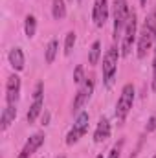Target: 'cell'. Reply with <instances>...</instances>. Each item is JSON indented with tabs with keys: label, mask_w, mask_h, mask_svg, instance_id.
I'll use <instances>...</instances> for the list:
<instances>
[{
	"label": "cell",
	"mask_w": 156,
	"mask_h": 158,
	"mask_svg": "<svg viewBox=\"0 0 156 158\" xmlns=\"http://www.w3.org/2000/svg\"><path fill=\"white\" fill-rule=\"evenodd\" d=\"M156 42V9L151 11L140 30V35L136 40V48H138V59H145L147 52L153 48Z\"/></svg>",
	"instance_id": "obj_1"
},
{
	"label": "cell",
	"mask_w": 156,
	"mask_h": 158,
	"mask_svg": "<svg viewBox=\"0 0 156 158\" xmlns=\"http://www.w3.org/2000/svg\"><path fill=\"white\" fill-rule=\"evenodd\" d=\"M134 98H136V90H134L132 83H127V85L121 88V94H119L117 103H116L117 121H125V118L129 116V112L132 110V105H134Z\"/></svg>",
	"instance_id": "obj_2"
},
{
	"label": "cell",
	"mask_w": 156,
	"mask_h": 158,
	"mask_svg": "<svg viewBox=\"0 0 156 158\" xmlns=\"http://www.w3.org/2000/svg\"><path fill=\"white\" fill-rule=\"evenodd\" d=\"M119 55H121V53L117 52V46H110V48L107 50V53L103 55V81H105L107 86H112V85H114Z\"/></svg>",
	"instance_id": "obj_3"
},
{
	"label": "cell",
	"mask_w": 156,
	"mask_h": 158,
	"mask_svg": "<svg viewBox=\"0 0 156 158\" xmlns=\"http://www.w3.org/2000/svg\"><path fill=\"white\" fill-rule=\"evenodd\" d=\"M136 40H138V22H136V13L130 11V17L127 20V26L121 35V55L123 57H127L132 52V46Z\"/></svg>",
	"instance_id": "obj_4"
},
{
	"label": "cell",
	"mask_w": 156,
	"mask_h": 158,
	"mask_svg": "<svg viewBox=\"0 0 156 158\" xmlns=\"http://www.w3.org/2000/svg\"><path fill=\"white\" fill-rule=\"evenodd\" d=\"M129 17H130V9L127 0H114V40L123 35Z\"/></svg>",
	"instance_id": "obj_5"
},
{
	"label": "cell",
	"mask_w": 156,
	"mask_h": 158,
	"mask_svg": "<svg viewBox=\"0 0 156 158\" xmlns=\"http://www.w3.org/2000/svg\"><path fill=\"white\" fill-rule=\"evenodd\" d=\"M88 112L86 110H81L77 114V118H76V123H74V127L70 129V132L66 134V145H74V143H77L79 140L86 134V131H88Z\"/></svg>",
	"instance_id": "obj_6"
},
{
	"label": "cell",
	"mask_w": 156,
	"mask_h": 158,
	"mask_svg": "<svg viewBox=\"0 0 156 158\" xmlns=\"http://www.w3.org/2000/svg\"><path fill=\"white\" fill-rule=\"evenodd\" d=\"M92 92H94V79L86 77L83 85H79V90H77V94H76V98H74V105H72V110L74 112H81V109L90 99Z\"/></svg>",
	"instance_id": "obj_7"
},
{
	"label": "cell",
	"mask_w": 156,
	"mask_h": 158,
	"mask_svg": "<svg viewBox=\"0 0 156 158\" xmlns=\"http://www.w3.org/2000/svg\"><path fill=\"white\" fill-rule=\"evenodd\" d=\"M42 92H44V85L42 83H37L35 90H33V103L30 105V110L26 114V119L28 123H35V119L39 118V114L44 109V99H42Z\"/></svg>",
	"instance_id": "obj_8"
},
{
	"label": "cell",
	"mask_w": 156,
	"mask_h": 158,
	"mask_svg": "<svg viewBox=\"0 0 156 158\" xmlns=\"http://www.w3.org/2000/svg\"><path fill=\"white\" fill-rule=\"evenodd\" d=\"M20 77L17 74L9 76L6 81V103L7 105H17L18 103V98H20Z\"/></svg>",
	"instance_id": "obj_9"
},
{
	"label": "cell",
	"mask_w": 156,
	"mask_h": 158,
	"mask_svg": "<svg viewBox=\"0 0 156 158\" xmlns=\"http://www.w3.org/2000/svg\"><path fill=\"white\" fill-rule=\"evenodd\" d=\"M92 19L97 28H103L109 20V0H96L92 7Z\"/></svg>",
	"instance_id": "obj_10"
},
{
	"label": "cell",
	"mask_w": 156,
	"mask_h": 158,
	"mask_svg": "<svg viewBox=\"0 0 156 158\" xmlns=\"http://www.w3.org/2000/svg\"><path fill=\"white\" fill-rule=\"evenodd\" d=\"M44 140H46L44 132H35L33 136H30V138H28V142L24 143L22 151L18 153V156H17V158H31V156H33V153H35L40 145L44 143Z\"/></svg>",
	"instance_id": "obj_11"
},
{
	"label": "cell",
	"mask_w": 156,
	"mask_h": 158,
	"mask_svg": "<svg viewBox=\"0 0 156 158\" xmlns=\"http://www.w3.org/2000/svg\"><path fill=\"white\" fill-rule=\"evenodd\" d=\"M110 131H112V127H110L109 118H105V116L99 118L97 127H96V131H94V142H96V143H103L105 140L110 138Z\"/></svg>",
	"instance_id": "obj_12"
},
{
	"label": "cell",
	"mask_w": 156,
	"mask_h": 158,
	"mask_svg": "<svg viewBox=\"0 0 156 158\" xmlns=\"http://www.w3.org/2000/svg\"><path fill=\"white\" fill-rule=\"evenodd\" d=\"M7 59H9V64H11V68H13L15 72H22V70H24L26 57H24L22 48H18V46H17V48H11V50H9Z\"/></svg>",
	"instance_id": "obj_13"
},
{
	"label": "cell",
	"mask_w": 156,
	"mask_h": 158,
	"mask_svg": "<svg viewBox=\"0 0 156 158\" xmlns=\"http://www.w3.org/2000/svg\"><path fill=\"white\" fill-rule=\"evenodd\" d=\"M15 118H17V105H6L2 110V118H0V129L7 131L9 125L15 121Z\"/></svg>",
	"instance_id": "obj_14"
},
{
	"label": "cell",
	"mask_w": 156,
	"mask_h": 158,
	"mask_svg": "<svg viewBox=\"0 0 156 158\" xmlns=\"http://www.w3.org/2000/svg\"><path fill=\"white\" fill-rule=\"evenodd\" d=\"M57 52H59V40L51 39L50 42H48V46H46V53H44V59H46V63H48V64H51V63L55 61Z\"/></svg>",
	"instance_id": "obj_15"
},
{
	"label": "cell",
	"mask_w": 156,
	"mask_h": 158,
	"mask_svg": "<svg viewBox=\"0 0 156 158\" xmlns=\"http://www.w3.org/2000/svg\"><path fill=\"white\" fill-rule=\"evenodd\" d=\"M51 15L55 20H63L66 17V4L64 0H53L51 4Z\"/></svg>",
	"instance_id": "obj_16"
},
{
	"label": "cell",
	"mask_w": 156,
	"mask_h": 158,
	"mask_svg": "<svg viewBox=\"0 0 156 158\" xmlns=\"http://www.w3.org/2000/svg\"><path fill=\"white\" fill-rule=\"evenodd\" d=\"M101 59V42L99 40H94V44L90 46V52H88V63L92 66H96Z\"/></svg>",
	"instance_id": "obj_17"
},
{
	"label": "cell",
	"mask_w": 156,
	"mask_h": 158,
	"mask_svg": "<svg viewBox=\"0 0 156 158\" xmlns=\"http://www.w3.org/2000/svg\"><path fill=\"white\" fill-rule=\"evenodd\" d=\"M24 33L28 35V39L35 37V33H37V19H35V15H28L26 17V20H24Z\"/></svg>",
	"instance_id": "obj_18"
},
{
	"label": "cell",
	"mask_w": 156,
	"mask_h": 158,
	"mask_svg": "<svg viewBox=\"0 0 156 158\" xmlns=\"http://www.w3.org/2000/svg\"><path fill=\"white\" fill-rule=\"evenodd\" d=\"M76 40H77V35L76 31H68L66 33V39H64V55H70L74 46H76Z\"/></svg>",
	"instance_id": "obj_19"
},
{
	"label": "cell",
	"mask_w": 156,
	"mask_h": 158,
	"mask_svg": "<svg viewBox=\"0 0 156 158\" xmlns=\"http://www.w3.org/2000/svg\"><path fill=\"white\" fill-rule=\"evenodd\" d=\"M84 68H83V64H79L76 66V70H74V83L76 85H83L84 83Z\"/></svg>",
	"instance_id": "obj_20"
},
{
	"label": "cell",
	"mask_w": 156,
	"mask_h": 158,
	"mask_svg": "<svg viewBox=\"0 0 156 158\" xmlns=\"http://www.w3.org/2000/svg\"><path fill=\"white\" fill-rule=\"evenodd\" d=\"M119 153H121V143H116V145L110 149V153H109L107 158H119Z\"/></svg>",
	"instance_id": "obj_21"
},
{
	"label": "cell",
	"mask_w": 156,
	"mask_h": 158,
	"mask_svg": "<svg viewBox=\"0 0 156 158\" xmlns=\"http://www.w3.org/2000/svg\"><path fill=\"white\" fill-rule=\"evenodd\" d=\"M151 86L156 92V46H154V57H153V83H151Z\"/></svg>",
	"instance_id": "obj_22"
},
{
	"label": "cell",
	"mask_w": 156,
	"mask_h": 158,
	"mask_svg": "<svg viewBox=\"0 0 156 158\" xmlns=\"http://www.w3.org/2000/svg\"><path fill=\"white\" fill-rule=\"evenodd\" d=\"M156 129V116H151L149 118V123H147V127H145V132L149 134V132H153Z\"/></svg>",
	"instance_id": "obj_23"
},
{
	"label": "cell",
	"mask_w": 156,
	"mask_h": 158,
	"mask_svg": "<svg viewBox=\"0 0 156 158\" xmlns=\"http://www.w3.org/2000/svg\"><path fill=\"white\" fill-rule=\"evenodd\" d=\"M48 121H50V114L44 112V116H42V125H48Z\"/></svg>",
	"instance_id": "obj_24"
},
{
	"label": "cell",
	"mask_w": 156,
	"mask_h": 158,
	"mask_svg": "<svg viewBox=\"0 0 156 158\" xmlns=\"http://www.w3.org/2000/svg\"><path fill=\"white\" fill-rule=\"evenodd\" d=\"M96 158H103V155H97V156H96Z\"/></svg>",
	"instance_id": "obj_25"
},
{
	"label": "cell",
	"mask_w": 156,
	"mask_h": 158,
	"mask_svg": "<svg viewBox=\"0 0 156 158\" xmlns=\"http://www.w3.org/2000/svg\"><path fill=\"white\" fill-rule=\"evenodd\" d=\"M142 6H145V0H142Z\"/></svg>",
	"instance_id": "obj_26"
},
{
	"label": "cell",
	"mask_w": 156,
	"mask_h": 158,
	"mask_svg": "<svg viewBox=\"0 0 156 158\" xmlns=\"http://www.w3.org/2000/svg\"><path fill=\"white\" fill-rule=\"evenodd\" d=\"M57 158H66V156H57Z\"/></svg>",
	"instance_id": "obj_27"
},
{
	"label": "cell",
	"mask_w": 156,
	"mask_h": 158,
	"mask_svg": "<svg viewBox=\"0 0 156 158\" xmlns=\"http://www.w3.org/2000/svg\"><path fill=\"white\" fill-rule=\"evenodd\" d=\"M153 158H156V153H154V156H153Z\"/></svg>",
	"instance_id": "obj_28"
}]
</instances>
